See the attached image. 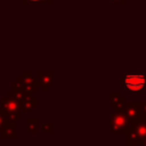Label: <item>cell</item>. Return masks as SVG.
<instances>
[{
  "label": "cell",
  "mask_w": 146,
  "mask_h": 146,
  "mask_svg": "<svg viewBox=\"0 0 146 146\" xmlns=\"http://www.w3.org/2000/svg\"><path fill=\"white\" fill-rule=\"evenodd\" d=\"M122 88L128 92L146 91V72L127 73L121 76Z\"/></svg>",
  "instance_id": "cell-1"
},
{
  "label": "cell",
  "mask_w": 146,
  "mask_h": 146,
  "mask_svg": "<svg viewBox=\"0 0 146 146\" xmlns=\"http://www.w3.org/2000/svg\"><path fill=\"white\" fill-rule=\"evenodd\" d=\"M131 128V121L123 112H114L111 114L110 129L113 133H127Z\"/></svg>",
  "instance_id": "cell-2"
},
{
  "label": "cell",
  "mask_w": 146,
  "mask_h": 146,
  "mask_svg": "<svg viewBox=\"0 0 146 146\" xmlns=\"http://www.w3.org/2000/svg\"><path fill=\"white\" fill-rule=\"evenodd\" d=\"M0 107L3 110L6 115L15 116L17 120L23 117V113L21 112V108H19V103L13 97L10 91L6 92V96H3L1 98V106Z\"/></svg>",
  "instance_id": "cell-3"
},
{
  "label": "cell",
  "mask_w": 146,
  "mask_h": 146,
  "mask_svg": "<svg viewBox=\"0 0 146 146\" xmlns=\"http://www.w3.org/2000/svg\"><path fill=\"white\" fill-rule=\"evenodd\" d=\"M17 82L26 87V89L33 95L34 92L38 91V82H36V76L33 75L31 71H23L19 76L16 79Z\"/></svg>",
  "instance_id": "cell-4"
},
{
  "label": "cell",
  "mask_w": 146,
  "mask_h": 146,
  "mask_svg": "<svg viewBox=\"0 0 146 146\" xmlns=\"http://www.w3.org/2000/svg\"><path fill=\"white\" fill-rule=\"evenodd\" d=\"M54 73L51 71H39L36 73V82L38 87H41L43 92H48L52 84Z\"/></svg>",
  "instance_id": "cell-5"
},
{
  "label": "cell",
  "mask_w": 146,
  "mask_h": 146,
  "mask_svg": "<svg viewBox=\"0 0 146 146\" xmlns=\"http://www.w3.org/2000/svg\"><path fill=\"white\" fill-rule=\"evenodd\" d=\"M10 92H11L13 97H14L17 102H21V100H23L24 98L32 96V94L26 89V87H24L23 84H21V83L17 82V81L11 82V90H10Z\"/></svg>",
  "instance_id": "cell-6"
},
{
  "label": "cell",
  "mask_w": 146,
  "mask_h": 146,
  "mask_svg": "<svg viewBox=\"0 0 146 146\" xmlns=\"http://www.w3.org/2000/svg\"><path fill=\"white\" fill-rule=\"evenodd\" d=\"M131 129L140 137V139L146 138V114H140L138 119L132 120Z\"/></svg>",
  "instance_id": "cell-7"
},
{
  "label": "cell",
  "mask_w": 146,
  "mask_h": 146,
  "mask_svg": "<svg viewBox=\"0 0 146 146\" xmlns=\"http://www.w3.org/2000/svg\"><path fill=\"white\" fill-rule=\"evenodd\" d=\"M123 113L125 114V116L130 121L138 119L141 114V112H140V102H138V103H136V102L127 103V106H125Z\"/></svg>",
  "instance_id": "cell-8"
},
{
  "label": "cell",
  "mask_w": 146,
  "mask_h": 146,
  "mask_svg": "<svg viewBox=\"0 0 146 146\" xmlns=\"http://www.w3.org/2000/svg\"><path fill=\"white\" fill-rule=\"evenodd\" d=\"M18 103H19L21 112L22 113H29V112H32L33 110H35L38 107V97L30 96V97H26Z\"/></svg>",
  "instance_id": "cell-9"
},
{
  "label": "cell",
  "mask_w": 146,
  "mask_h": 146,
  "mask_svg": "<svg viewBox=\"0 0 146 146\" xmlns=\"http://www.w3.org/2000/svg\"><path fill=\"white\" fill-rule=\"evenodd\" d=\"M16 128L17 123L15 122H7L6 125L3 127L0 136L2 139H17V133H16Z\"/></svg>",
  "instance_id": "cell-10"
},
{
  "label": "cell",
  "mask_w": 146,
  "mask_h": 146,
  "mask_svg": "<svg viewBox=\"0 0 146 146\" xmlns=\"http://www.w3.org/2000/svg\"><path fill=\"white\" fill-rule=\"evenodd\" d=\"M125 135H127V138H125V145L127 146H137L141 143L140 137L131 128L128 130V132Z\"/></svg>",
  "instance_id": "cell-11"
},
{
  "label": "cell",
  "mask_w": 146,
  "mask_h": 146,
  "mask_svg": "<svg viewBox=\"0 0 146 146\" xmlns=\"http://www.w3.org/2000/svg\"><path fill=\"white\" fill-rule=\"evenodd\" d=\"M38 119L36 117H27L26 119V130L31 133H38Z\"/></svg>",
  "instance_id": "cell-12"
},
{
  "label": "cell",
  "mask_w": 146,
  "mask_h": 146,
  "mask_svg": "<svg viewBox=\"0 0 146 146\" xmlns=\"http://www.w3.org/2000/svg\"><path fill=\"white\" fill-rule=\"evenodd\" d=\"M121 94L119 92V91H112L111 94H110V103H111V107H113V108H115V106L117 105V103L120 102V99H121Z\"/></svg>",
  "instance_id": "cell-13"
},
{
  "label": "cell",
  "mask_w": 146,
  "mask_h": 146,
  "mask_svg": "<svg viewBox=\"0 0 146 146\" xmlns=\"http://www.w3.org/2000/svg\"><path fill=\"white\" fill-rule=\"evenodd\" d=\"M125 106H127V98H125V97H121L120 102H119L117 105L115 106V110H116L117 112H123L124 108H125Z\"/></svg>",
  "instance_id": "cell-14"
},
{
  "label": "cell",
  "mask_w": 146,
  "mask_h": 146,
  "mask_svg": "<svg viewBox=\"0 0 146 146\" xmlns=\"http://www.w3.org/2000/svg\"><path fill=\"white\" fill-rule=\"evenodd\" d=\"M23 5H30V3H52L54 0H21Z\"/></svg>",
  "instance_id": "cell-15"
},
{
  "label": "cell",
  "mask_w": 146,
  "mask_h": 146,
  "mask_svg": "<svg viewBox=\"0 0 146 146\" xmlns=\"http://www.w3.org/2000/svg\"><path fill=\"white\" fill-rule=\"evenodd\" d=\"M6 123H7L6 114H5L3 110L0 107V133H1V131H2V129H3V127L6 125Z\"/></svg>",
  "instance_id": "cell-16"
},
{
  "label": "cell",
  "mask_w": 146,
  "mask_h": 146,
  "mask_svg": "<svg viewBox=\"0 0 146 146\" xmlns=\"http://www.w3.org/2000/svg\"><path fill=\"white\" fill-rule=\"evenodd\" d=\"M42 130L43 132H47L49 135L54 133V124L52 123H43L42 124Z\"/></svg>",
  "instance_id": "cell-17"
},
{
  "label": "cell",
  "mask_w": 146,
  "mask_h": 146,
  "mask_svg": "<svg viewBox=\"0 0 146 146\" xmlns=\"http://www.w3.org/2000/svg\"><path fill=\"white\" fill-rule=\"evenodd\" d=\"M140 112L141 114H146V102L140 103Z\"/></svg>",
  "instance_id": "cell-18"
},
{
  "label": "cell",
  "mask_w": 146,
  "mask_h": 146,
  "mask_svg": "<svg viewBox=\"0 0 146 146\" xmlns=\"http://www.w3.org/2000/svg\"><path fill=\"white\" fill-rule=\"evenodd\" d=\"M112 3H125V0H111Z\"/></svg>",
  "instance_id": "cell-19"
},
{
  "label": "cell",
  "mask_w": 146,
  "mask_h": 146,
  "mask_svg": "<svg viewBox=\"0 0 146 146\" xmlns=\"http://www.w3.org/2000/svg\"><path fill=\"white\" fill-rule=\"evenodd\" d=\"M140 145H141V146H146V138L141 139V143H140Z\"/></svg>",
  "instance_id": "cell-20"
}]
</instances>
